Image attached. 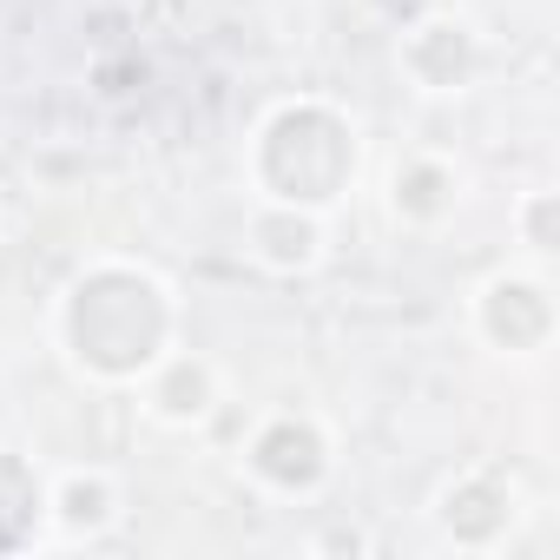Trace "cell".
I'll list each match as a JSON object with an SVG mask.
<instances>
[{"mask_svg":"<svg viewBox=\"0 0 560 560\" xmlns=\"http://www.w3.org/2000/svg\"><path fill=\"white\" fill-rule=\"evenodd\" d=\"M54 337L80 376L126 389L178 343V298L159 270L132 257H100L60 291Z\"/></svg>","mask_w":560,"mask_h":560,"instance_id":"cell-1","label":"cell"},{"mask_svg":"<svg viewBox=\"0 0 560 560\" xmlns=\"http://www.w3.org/2000/svg\"><path fill=\"white\" fill-rule=\"evenodd\" d=\"M357 172H363V132L324 93L277 100L250 126V145H244V178H250L257 198L298 205V211H317V218H330L357 191Z\"/></svg>","mask_w":560,"mask_h":560,"instance_id":"cell-2","label":"cell"},{"mask_svg":"<svg viewBox=\"0 0 560 560\" xmlns=\"http://www.w3.org/2000/svg\"><path fill=\"white\" fill-rule=\"evenodd\" d=\"M244 468L270 488V494H317L337 468V448H330V429L304 409H277L250 429L244 442Z\"/></svg>","mask_w":560,"mask_h":560,"instance_id":"cell-3","label":"cell"},{"mask_svg":"<svg viewBox=\"0 0 560 560\" xmlns=\"http://www.w3.org/2000/svg\"><path fill=\"white\" fill-rule=\"evenodd\" d=\"M553 324L560 311H553V284L540 270H494L475 291V330L501 357H540L553 343Z\"/></svg>","mask_w":560,"mask_h":560,"instance_id":"cell-4","label":"cell"},{"mask_svg":"<svg viewBox=\"0 0 560 560\" xmlns=\"http://www.w3.org/2000/svg\"><path fill=\"white\" fill-rule=\"evenodd\" d=\"M396 67L416 93L429 100H448V93H468L475 73H481V34L455 14H416L396 40Z\"/></svg>","mask_w":560,"mask_h":560,"instance_id":"cell-5","label":"cell"},{"mask_svg":"<svg viewBox=\"0 0 560 560\" xmlns=\"http://www.w3.org/2000/svg\"><path fill=\"white\" fill-rule=\"evenodd\" d=\"M514 514H521V494H514V481H508L501 468H468V475H455V481L435 494V527H442V540H455V547H468V553L501 547L508 527H514Z\"/></svg>","mask_w":560,"mask_h":560,"instance_id":"cell-6","label":"cell"},{"mask_svg":"<svg viewBox=\"0 0 560 560\" xmlns=\"http://www.w3.org/2000/svg\"><path fill=\"white\" fill-rule=\"evenodd\" d=\"M139 389H145V416H152V422H165V429H198V422H211V409H218V363L172 343V350L139 376Z\"/></svg>","mask_w":560,"mask_h":560,"instance_id":"cell-7","label":"cell"},{"mask_svg":"<svg viewBox=\"0 0 560 560\" xmlns=\"http://www.w3.org/2000/svg\"><path fill=\"white\" fill-rule=\"evenodd\" d=\"M244 250H250L270 277H304V270H317V264H324L330 231H324V218H317V211H298V205H270V198H257V211H250V224H244Z\"/></svg>","mask_w":560,"mask_h":560,"instance_id":"cell-8","label":"cell"},{"mask_svg":"<svg viewBox=\"0 0 560 560\" xmlns=\"http://www.w3.org/2000/svg\"><path fill=\"white\" fill-rule=\"evenodd\" d=\"M462 211V172L442 152H409L389 172V218L409 231H442Z\"/></svg>","mask_w":560,"mask_h":560,"instance_id":"cell-9","label":"cell"},{"mask_svg":"<svg viewBox=\"0 0 560 560\" xmlns=\"http://www.w3.org/2000/svg\"><path fill=\"white\" fill-rule=\"evenodd\" d=\"M47 521L67 534V540H86V534H106L119 521V481L106 468H73L47 488Z\"/></svg>","mask_w":560,"mask_h":560,"instance_id":"cell-10","label":"cell"},{"mask_svg":"<svg viewBox=\"0 0 560 560\" xmlns=\"http://www.w3.org/2000/svg\"><path fill=\"white\" fill-rule=\"evenodd\" d=\"M40 521H47V481L34 475V462H21L14 448H0V553L34 547Z\"/></svg>","mask_w":560,"mask_h":560,"instance_id":"cell-11","label":"cell"},{"mask_svg":"<svg viewBox=\"0 0 560 560\" xmlns=\"http://www.w3.org/2000/svg\"><path fill=\"white\" fill-rule=\"evenodd\" d=\"M514 237L534 250V257H553L560 250V191H527L514 205Z\"/></svg>","mask_w":560,"mask_h":560,"instance_id":"cell-12","label":"cell"}]
</instances>
